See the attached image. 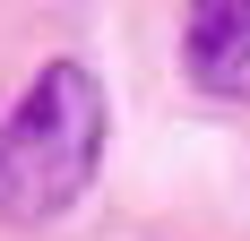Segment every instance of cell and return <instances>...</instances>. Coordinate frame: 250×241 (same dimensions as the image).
Returning <instances> with one entry per match:
<instances>
[{
	"mask_svg": "<svg viewBox=\"0 0 250 241\" xmlns=\"http://www.w3.org/2000/svg\"><path fill=\"white\" fill-rule=\"evenodd\" d=\"M181 69L199 95L250 103V0H207L181 18Z\"/></svg>",
	"mask_w": 250,
	"mask_h": 241,
	"instance_id": "cell-2",
	"label": "cell"
},
{
	"mask_svg": "<svg viewBox=\"0 0 250 241\" xmlns=\"http://www.w3.org/2000/svg\"><path fill=\"white\" fill-rule=\"evenodd\" d=\"M104 164V86L86 60H43L0 112V224H52Z\"/></svg>",
	"mask_w": 250,
	"mask_h": 241,
	"instance_id": "cell-1",
	"label": "cell"
}]
</instances>
